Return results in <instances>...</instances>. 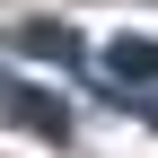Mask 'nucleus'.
Listing matches in <instances>:
<instances>
[{
    "mask_svg": "<svg viewBox=\"0 0 158 158\" xmlns=\"http://www.w3.org/2000/svg\"><path fill=\"white\" fill-rule=\"evenodd\" d=\"M106 79L149 88V79H158V44H149V35H114V44H106Z\"/></svg>",
    "mask_w": 158,
    "mask_h": 158,
    "instance_id": "f03ea898",
    "label": "nucleus"
},
{
    "mask_svg": "<svg viewBox=\"0 0 158 158\" xmlns=\"http://www.w3.org/2000/svg\"><path fill=\"white\" fill-rule=\"evenodd\" d=\"M27 53H53V62H70L79 44H70V27H27Z\"/></svg>",
    "mask_w": 158,
    "mask_h": 158,
    "instance_id": "7ed1b4c3",
    "label": "nucleus"
},
{
    "mask_svg": "<svg viewBox=\"0 0 158 158\" xmlns=\"http://www.w3.org/2000/svg\"><path fill=\"white\" fill-rule=\"evenodd\" d=\"M0 114H9V123H27V132H44V141H62V132H70V114H62V97H44V88H27V79H9V70H0Z\"/></svg>",
    "mask_w": 158,
    "mask_h": 158,
    "instance_id": "f257e3e1",
    "label": "nucleus"
}]
</instances>
